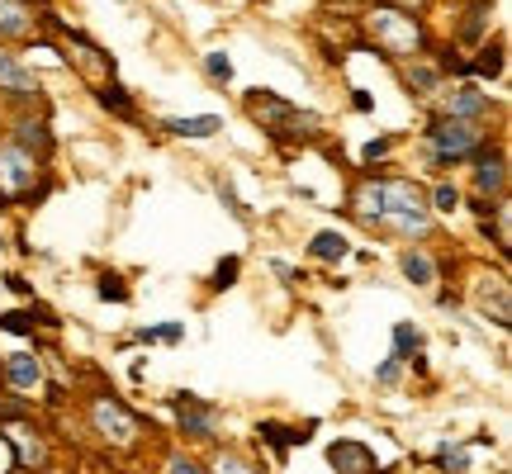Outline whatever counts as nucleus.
I'll return each mask as SVG.
<instances>
[{
  "label": "nucleus",
  "mask_w": 512,
  "mask_h": 474,
  "mask_svg": "<svg viewBox=\"0 0 512 474\" xmlns=\"http://www.w3.org/2000/svg\"><path fill=\"white\" fill-rule=\"evenodd\" d=\"M0 332H10V337H29V332H38L34 309H10V313H0Z\"/></svg>",
  "instance_id": "473e14b6"
},
{
  "label": "nucleus",
  "mask_w": 512,
  "mask_h": 474,
  "mask_svg": "<svg viewBox=\"0 0 512 474\" xmlns=\"http://www.w3.org/2000/svg\"><path fill=\"white\" fill-rule=\"evenodd\" d=\"M0 437L15 446V460L29 474H38V470H48V465H53V446H48V437L34 427L29 413H10V418H0Z\"/></svg>",
  "instance_id": "6e6552de"
},
{
  "label": "nucleus",
  "mask_w": 512,
  "mask_h": 474,
  "mask_svg": "<svg viewBox=\"0 0 512 474\" xmlns=\"http://www.w3.org/2000/svg\"><path fill=\"white\" fill-rule=\"evenodd\" d=\"M437 114H446V119H470V124H484V119H489V95H484V86H479V81L451 86V91L441 95Z\"/></svg>",
  "instance_id": "2eb2a0df"
},
{
  "label": "nucleus",
  "mask_w": 512,
  "mask_h": 474,
  "mask_svg": "<svg viewBox=\"0 0 512 474\" xmlns=\"http://www.w3.org/2000/svg\"><path fill=\"white\" fill-rule=\"evenodd\" d=\"M422 143H427V162L432 166H460L489 143V128L470 124V119H446V114H437V119L427 124V133H422Z\"/></svg>",
  "instance_id": "0eeeda50"
},
{
  "label": "nucleus",
  "mask_w": 512,
  "mask_h": 474,
  "mask_svg": "<svg viewBox=\"0 0 512 474\" xmlns=\"http://www.w3.org/2000/svg\"><path fill=\"white\" fill-rule=\"evenodd\" d=\"M38 38V10L29 0H0V43H29Z\"/></svg>",
  "instance_id": "f3484780"
},
{
  "label": "nucleus",
  "mask_w": 512,
  "mask_h": 474,
  "mask_svg": "<svg viewBox=\"0 0 512 474\" xmlns=\"http://www.w3.org/2000/svg\"><path fill=\"white\" fill-rule=\"evenodd\" d=\"M86 427H91V437L105 446V451H138V441L152 432L124 399H114V394H91L86 399Z\"/></svg>",
  "instance_id": "39448f33"
},
{
  "label": "nucleus",
  "mask_w": 512,
  "mask_h": 474,
  "mask_svg": "<svg viewBox=\"0 0 512 474\" xmlns=\"http://www.w3.org/2000/svg\"><path fill=\"white\" fill-rule=\"evenodd\" d=\"M166 470H171V474H209V470L200 465V460L181 456V451H171V460H166Z\"/></svg>",
  "instance_id": "58836bf2"
},
{
  "label": "nucleus",
  "mask_w": 512,
  "mask_h": 474,
  "mask_svg": "<svg viewBox=\"0 0 512 474\" xmlns=\"http://www.w3.org/2000/svg\"><path fill=\"white\" fill-rule=\"evenodd\" d=\"M0 95L10 100V114H24V110H48V100H43V86H38V76L19 62L5 43H0Z\"/></svg>",
  "instance_id": "1a4fd4ad"
},
{
  "label": "nucleus",
  "mask_w": 512,
  "mask_h": 474,
  "mask_svg": "<svg viewBox=\"0 0 512 474\" xmlns=\"http://www.w3.org/2000/svg\"><path fill=\"white\" fill-rule=\"evenodd\" d=\"M0 370H5V389H15V394H38L43 389V361L38 356H29V351H19V356H5L0 361Z\"/></svg>",
  "instance_id": "a211bd4d"
},
{
  "label": "nucleus",
  "mask_w": 512,
  "mask_h": 474,
  "mask_svg": "<svg viewBox=\"0 0 512 474\" xmlns=\"http://www.w3.org/2000/svg\"><path fill=\"white\" fill-rule=\"evenodd\" d=\"M437 465L446 474H460L465 465H470V451H465V446H441V451H437Z\"/></svg>",
  "instance_id": "c9c22d12"
},
{
  "label": "nucleus",
  "mask_w": 512,
  "mask_h": 474,
  "mask_svg": "<svg viewBox=\"0 0 512 474\" xmlns=\"http://www.w3.org/2000/svg\"><path fill=\"white\" fill-rule=\"evenodd\" d=\"M380 233L403 237V242H422V237L437 233V214L427 204V190L408 176H389L384 171V214H380Z\"/></svg>",
  "instance_id": "f257e3e1"
},
{
  "label": "nucleus",
  "mask_w": 512,
  "mask_h": 474,
  "mask_svg": "<svg viewBox=\"0 0 512 474\" xmlns=\"http://www.w3.org/2000/svg\"><path fill=\"white\" fill-rule=\"evenodd\" d=\"M5 285H10V290H15L19 299H29V285H24V280H19V275H10V280H5Z\"/></svg>",
  "instance_id": "a19ab883"
},
{
  "label": "nucleus",
  "mask_w": 512,
  "mask_h": 474,
  "mask_svg": "<svg viewBox=\"0 0 512 474\" xmlns=\"http://www.w3.org/2000/svg\"><path fill=\"white\" fill-rule=\"evenodd\" d=\"M399 275L413 280V285H432L437 280V261H432V252H422V247H408L399 256Z\"/></svg>",
  "instance_id": "393cba45"
},
{
  "label": "nucleus",
  "mask_w": 512,
  "mask_h": 474,
  "mask_svg": "<svg viewBox=\"0 0 512 474\" xmlns=\"http://www.w3.org/2000/svg\"><path fill=\"white\" fill-rule=\"evenodd\" d=\"M209 474H266V470L256 460H247L242 451H233V446H219L214 460H209Z\"/></svg>",
  "instance_id": "cd10ccee"
},
{
  "label": "nucleus",
  "mask_w": 512,
  "mask_h": 474,
  "mask_svg": "<svg viewBox=\"0 0 512 474\" xmlns=\"http://www.w3.org/2000/svg\"><path fill=\"white\" fill-rule=\"evenodd\" d=\"M204 76H209V81H219V86H228V81H233V57H228V53H209V57H204Z\"/></svg>",
  "instance_id": "f704fd0d"
},
{
  "label": "nucleus",
  "mask_w": 512,
  "mask_h": 474,
  "mask_svg": "<svg viewBox=\"0 0 512 474\" xmlns=\"http://www.w3.org/2000/svg\"><path fill=\"white\" fill-rule=\"evenodd\" d=\"M508 72V43L498 38L494 48L484 43L475 53V62H465V76H475V81H498V76Z\"/></svg>",
  "instance_id": "412c9836"
},
{
  "label": "nucleus",
  "mask_w": 512,
  "mask_h": 474,
  "mask_svg": "<svg viewBox=\"0 0 512 474\" xmlns=\"http://www.w3.org/2000/svg\"><path fill=\"white\" fill-rule=\"evenodd\" d=\"M399 380H403V361L399 356H384V361L375 365V384H380V389H394Z\"/></svg>",
  "instance_id": "e433bc0d"
},
{
  "label": "nucleus",
  "mask_w": 512,
  "mask_h": 474,
  "mask_svg": "<svg viewBox=\"0 0 512 474\" xmlns=\"http://www.w3.org/2000/svg\"><path fill=\"white\" fill-rule=\"evenodd\" d=\"M484 29H489V0H475L456 29V48H479V43H484Z\"/></svg>",
  "instance_id": "4be33fe9"
},
{
  "label": "nucleus",
  "mask_w": 512,
  "mask_h": 474,
  "mask_svg": "<svg viewBox=\"0 0 512 474\" xmlns=\"http://www.w3.org/2000/svg\"><path fill=\"white\" fill-rule=\"evenodd\" d=\"M361 34L389 57H422L427 53V29H422L418 15H408L399 5H370L361 15Z\"/></svg>",
  "instance_id": "f03ea898"
},
{
  "label": "nucleus",
  "mask_w": 512,
  "mask_h": 474,
  "mask_svg": "<svg viewBox=\"0 0 512 474\" xmlns=\"http://www.w3.org/2000/svg\"><path fill=\"white\" fill-rule=\"evenodd\" d=\"M48 171L38 162L34 152H24V147L5 133L0 138V200L5 204H38L48 195Z\"/></svg>",
  "instance_id": "423d86ee"
},
{
  "label": "nucleus",
  "mask_w": 512,
  "mask_h": 474,
  "mask_svg": "<svg viewBox=\"0 0 512 474\" xmlns=\"http://www.w3.org/2000/svg\"><path fill=\"white\" fill-rule=\"evenodd\" d=\"M10 138H15L24 152H34L43 166H48V157L57 152V138H53V128H48V110L15 114V119H10Z\"/></svg>",
  "instance_id": "9b49d317"
},
{
  "label": "nucleus",
  "mask_w": 512,
  "mask_h": 474,
  "mask_svg": "<svg viewBox=\"0 0 512 474\" xmlns=\"http://www.w3.org/2000/svg\"><path fill=\"white\" fill-rule=\"evenodd\" d=\"M238 271H242V261L238 256H223L219 266H214V275H209V290H233V285H238Z\"/></svg>",
  "instance_id": "72a5a7b5"
},
{
  "label": "nucleus",
  "mask_w": 512,
  "mask_h": 474,
  "mask_svg": "<svg viewBox=\"0 0 512 474\" xmlns=\"http://www.w3.org/2000/svg\"><path fill=\"white\" fill-rule=\"evenodd\" d=\"M0 394H5V370H0Z\"/></svg>",
  "instance_id": "79ce46f5"
},
{
  "label": "nucleus",
  "mask_w": 512,
  "mask_h": 474,
  "mask_svg": "<svg viewBox=\"0 0 512 474\" xmlns=\"http://www.w3.org/2000/svg\"><path fill=\"white\" fill-rule=\"evenodd\" d=\"M427 204H432V214H456L460 185L456 181H437L432 190H427Z\"/></svg>",
  "instance_id": "2f4dec72"
},
{
  "label": "nucleus",
  "mask_w": 512,
  "mask_h": 474,
  "mask_svg": "<svg viewBox=\"0 0 512 474\" xmlns=\"http://www.w3.org/2000/svg\"><path fill=\"white\" fill-rule=\"evenodd\" d=\"M242 105H247V119L266 128L275 143H313V133H318V114L299 110V105H290L285 95H275V91L252 86V91L242 95Z\"/></svg>",
  "instance_id": "7ed1b4c3"
},
{
  "label": "nucleus",
  "mask_w": 512,
  "mask_h": 474,
  "mask_svg": "<svg viewBox=\"0 0 512 474\" xmlns=\"http://www.w3.org/2000/svg\"><path fill=\"white\" fill-rule=\"evenodd\" d=\"M95 294L105 299V304H128L133 299V290H128V280L119 271H105L100 280H95Z\"/></svg>",
  "instance_id": "c756f323"
},
{
  "label": "nucleus",
  "mask_w": 512,
  "mask_h": 474,
  "mask_svg": "<svg viewBox=\"0 0 512 474\" xmlns=\"http://www.w3.org/2000/svg\"><path fill=\"white\" fill-rule=\"evenodd\" d=\"M351 110L370 114V110H375V95H370V91H351Z\"/></svg>",
  "instance_id": "ea45409f"
},
{
  "label": "nucleus",
  "mask_w": 512,
  "mask_h": 474,
  "mask_svg": "<svg viewBox=\"0 0 512 474\" xmlns=\"http://www.w3.org/2000/svg\"><path fill=\"white\" fill-rule=\"evenodd\" d=\"M38 474H43V470H38Z\"/></svg>",
  "instance_id": "37998d69"
},
{
  "label": "nucleus",
  "mask_w": 512,
  "mask_h": 474,
  "mask_svg": "<svg viewBox=\"0 0 512 474\" xmlns=\"http://www.w3.org/2000/svg\"><path fill=\"white\" fill-rule=\"evenodd\" d=\"M347 214L361 223V228H380V214H384V171H366L361 181H351Z\"/></svg>",
  "instance_id": "f8f14e48"
},
{
  "label": "nucleus",
  "mask_w": 512,
  "mask_h": 474,
  "mask_svg": "<svg viewBox=\"0 0 512 474\" xmlns=\"http://www.w3.org/2000/svg\"><path fill=\"white\" fill-rule=\"evenodd\" d=\"M171 408H176V422H181L185 437L219 441V408H214V403L195 399V394H176V399H171Z\"/></svg>",
  "instance_id": "ddd939ff"
},
{
  "label": "nucleus",
  "mask_w": 512,
  "mask_h": 474,
  "mask_svg": "<svg viewBox=\"0 0 512 474\" xmlns=\"http://www.w3.org/2000/svg\"><path fill=\"white\" fill-rule=\"evenodd\" d=\"M53 29H48V38L43 43H53L57 53L67 57V67H72L86 86H105V81H119V62H114L110 48H100L91 34H81V29H72V24H57V19H48Z\"/></svg>",
  "instance_id": "20e7f679"
},
{
  "label": "nucleus",
  "mask_w": 512,
  "mask_h": 474,
  "mask_svg": "<svg viewBox=\"0 0 512 474\" xmlns=\"http://www.w3.org/2000/svg\"><path fill=\"white\" fill-rule=\"evenodd\" d=\"M309 256L313 261H318V266H337V261H342V256H351V242L342 233H313L309 237Z\"/></svg>",
  "instance_id": "b1692460"
},
{
  "label": "nucleus",
  "mask_w": 512,
  "mask_h": 474,
  "mask_svg": "<svg viewBox=\"0 0 512 474\" xmlns=\"http://www.w3.org/2000/svg\"><path fill=\"white\" fill-rule=\"evenodd\" d=\"M323 456L337 474H380V460L370 451L366 441H351V437H337L323 446Z\"/></svg>",
  "instance_id": "dca6fc26"
},
{
  "label": "nucleus",
  "mask_w": 512,
  "mask_h": 474,
  "mask_svg": "<svg viewBox=\"0 0 512 474\" xmlns=\"http://www.w3.org/2000/svg\"><path fill=\"white\" fill-rule=\"evenodd\" d=\"M389 152H394V138H389V133H380V138H370V143L361 147V162L375 166V162H384Z\"/></svg>",
  "instance_id": "4c0bfd02"
},
{
  "label": "nucleus",
  "mask_w": 512,
  "mask_h": 474,
  "mask_svg": "<svg viewBox=\"0 0 512 474\" xmlns=\"http://www.w3.org/2000/svg\"><path fill=\"white\" fill-rule=\"evenodd\" d=\"M399 81H403V91H413V95H437L446 76H441V67L427 62V57H403Z\"/></svg>",
  "instance_id": "6ab92c4d"
},
{
  "label": "nucleus",
  "mask_w": 512,
  "mask_h": 474,
  "mask_svg": "<svg viewBox=\"0 0 512 474\" xmlns=\"http://www.w3.org/2000/svg\"><path fill=\"white\" fill-rule=\"evenodd\" d=\"M470 162H475V200H489V204H498L503 200V195H508V152H503V143H494V138H489V143L479 147L475 157H470Z\"/></svg>",
  "instance_id": "9d476101"
},
{
  "label": "nucleus",
  "mask_w": 512,
  "mask_h": 474,
  "mask_svg": "<svg viewBox=\"0 0 512 474\" xmlns=\"http://www.w3.org/2000/svg\"><path fill=\"white\" fill-rule=\"evenodd\" d=\"M166 133H171V138H214V133H223V119L219 114H200V119H166Z\"/></svg>",
  "instance_id": "a878e982"
},
{
  "label": "nucleus",
  "mask_w": 512,
  "mask_h": 474,
  "mask_svg": "<svg viewBox=\"0 0 512 474\" xmlns=\"http://www.w3.org/2000/svg\"><path fill=\"white\" fill-rule=\"evenodd\" d=\"M479 228H484V237L494 233L498 256H508V252H512V214H508V195H503V200H498L494 209L484 214V223H479Z\"/></svg>",
  "instance_id": "5701e85b"
},
{
  "label": "nucleus",
  "mask_w": 512,
  "mask_h": 474,
  "mask_svg": "<svg viewBox=\"0 0 512 474\" xmlns=\"http://www.w3.org/2000/svg\"><path fill=\"white\" fill-rule=\"evenodd\" d=\"M261 441H271V451L285 460L290 456V446H299V432L285 427V422H261Z\"/></svg>",
  "instance_id": "c85d7f7f"
},
{
  "label": "nucleus",
  "mask_w": 512,
  "mask_h": 474,
  "mask_svg": "<svg viewBox=\"0 0 512 474\" xmlns=\"http://www.w3.org/2000/svg\"><path fill=\"white\" fill-rule=\"evenodd\" d=\"M475 309L484 313V318H494V328H512V290H508V280L503 275H489V271H479L475 280Z\"/></svg>",
  "instance_id": "4468645a"
},
{
  "label": "nucleus",
  "mask_w": 512,
  "mask_h": 474,
  "mask_svg": "<svg viewBox=\"0 0 512 474\" xmlns=\"http://www.w3.org/2000/svg\"><path fill=\"white\" fill-rule=\"evenodd\" d=\"M95 100H100V110L114 114V119H124V124H143V114H138V100L119 86V81H105V86H95Z\"/></svg>",
  "instance_id": "aec40b11"
},
{
  "label": "nucleus",
  "mask_w": 512,
  "mask_h": 474,
  "mask_svg": "<svg viewBox=\"0 0 512 474\" xmlns=\"http://www.w3.org/2000/svg\"><path fill=\"white\" fill-rule=\"evenodd\" d=\"M422 347H427V332H422L418 323H399V328H394V347H389V356L413 361V356H422Z\"/></svg>",
  "instance_id": "bb28decb"
},
{
  "label": "nucleus",
  "mask_w": 512,
  "mask_h": 474,
  "mask_svg": "<svg viewBox=\"0 0 512 474\" xmlns=\"http://www.w3.org/2000/svg\"><path fill=\"white\" fill-rule=\"evenodd\" d=\"M133 337H138V342H147V347H152V342L176 347V342H185V323H152V328H138Z\"/></svg>",
  "instance_id": "7c9ffc66"
}]
</instances>
